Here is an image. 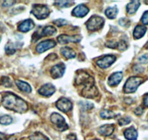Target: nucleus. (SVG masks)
Instances as JSON below:
<instances>
[{"label": "nucleus", "instance_id": "nucleus-31", "mask_svg": "<svg viewBox=\"0 0 148 140\" xmlns=\"http://www.w3.org/2000/svg\"><path fill=\"white\" fill-rule=\"evenodd\" d=\"M54 23L58 26H65L66 24H68V21H65V19H58L54 21Z\"/></svg>", "mask_w": 148, "mask_h": 140}, {"label": "nucleus", "instance_id": "nucleus-35", "mask_svg": "<svg viewBox=\"0 0 148 140\" xmlns=\"http://www.w3.org/2000/svg\"><path fill=\"white\" fill-rule=\"evenodd\" d=\"M15 3V2H11V1H5L3 3V6L4 7H10V6H12V5Z\"/></svg>", "mask_w": 148, "mask_h": 140}, {"label": "nucleus", "instance_id": "nucleus-20", "mask_svg": "<svg viewBox=\"0 0 148 140\" xmlns=\"http://www.w3.org/2000/svg\"><path fill=\"white\" fill-rule=\"evenodd\" d=\"M60 52L65 58H68V59L75 58L76 55V52L71 48H68V47H64V48H61Z\"/></svg>", "mask_w": 148, "mask_h": 140}, {"label": "nucleus", "instance_id": "nucleus-2", "mask_svg": "<svg viewBox=\"0 0 148 140\" xmlns=\"http://www.w3.org/2000/svg\"><path fill=\"white\" fill-rule=\"evenodd\" d=\"M76 83L79 85H83L84 88L82 90V95L86 98H95L98 94V91L95 86L94 80L90 75H87L86 72H82L76 76Z\"/></svg>", "mask_w": 148, "mask_h": 140}, {"label": "nucleus", "instance_id": "nucleus-22", "mask_svg": "<svg viewBox=\"0 0 148 140\" xmlns=\"http://www.w3.org/2000/svg\"><path fill=\"white\" fill-rule=\"evenodd\" d=\"M15 84L18 86V88L21 90V91L25 93H31V88L27 82H23V81L21 80H16L15 81Z\"/></svg>", "mask_w": 148, "mask_h": 140}, {"label": "nucleus", "instance_id": "nucleus-8", "mask_svg": "<svg viewBox=\"0 0 148 140\" xmlns=\"http://www.w3.org/2000/svg\"><path fill=\"white\" fill-rule=\"evenodd\" d=\"M56 45V42L52 40H48L42 41V42H39L38 45H37L36 51L39 53H44L45 51H48V50L51 49V48H54V47Z\"/></svg>", "mask_w": 148, "mask_h": 140}, {"label": "nucleus", "instance_id": "nucleus-3", "mask_svg": "<svg viewBox=\"0 0 148 140\" xmlns=\"http://www.w3.org/2000/svg\"><path fill=\"white\" fill-rule=\"evenodd\" d=\"M142 82L143 79L140 77H131L125 83L123 86V91L126 94H132L135 92Z\"/></svg>", "mask_w": 148, "mask_h": 140}, {"label": "nucleus", "instance_id": "nucleus-1", "mask_svg": "<svg viewBox=\"0 0 148 140\" xmlns=\"http://www.w3.org/2000/svg\"><path fill=\"white\" fill-rule=\"evenodd\" d=\"M2 103L5 108L14 112L22 113L28 110L27 103L12 93H6L2 97Z\"/></svg>", "mask_w": 148, "mask_h": 140}, {"label": "nucleus", "instance_id": "nucleus-38", "mask_svg": "<svg viewBox=\"0 0 148 140\" xmlns=\"http://www.w3.org/2000/svg\"><path fill=\"white\" fill-rule=\"evenodd\" d=\"M144 104L148 107V94H146L144 97Z\"/></svg>", "mask_w": 148, "mask_h": 140}, {"label": "nucleus", "instance_id": "nucleus-41", "mask_svg": "<svg viewBox=\"0 0 148 140\" xmlns=\"http://www.w3.org/2000/svg\"><path fill=\"white\" fill-rule=\"evenodd\" d=\"M93 140H99V139H93Z\"/></svg>", "mask_w": 148, "mask_h": 140}, {"label": "nucleus", "instance_id": "nucleus-14", "mask_svg": "<svg viewBox=\"0 0 148 140\" xmlns=\"http://www.w3.org/2000/svg\"><path fill=\"white\" fill-rule=\"evenodd\" d=\"M115 130V125L113 124H106V125H102L98 129V132L99 134L105 137H109L113 134Z\"/></svg>", "mask_w": 148, "mask_h": 140}, {"label": "nucleus", "instance_id": "nucleus-24", "mask_svg": "<svg viewBox=\"0 0 148 140\" xmlns=\"http://www.w3.org/2000/svg\"><path fill=\"white\" fill-rule=\"evenodd\" d=\"M118 12H119V10L116 7H110L107 8L105 10V15L110 19H113L116 17Z\"/></svg>", "mask_w": 148, "mask_h": 140}, {"label": "nucleus", "instance_id": "nucleus-7", "mask_svg": "<svg viewBox=\"0 0 148 140\" xmlns=\"http://www.w3.org/2000/svg\"><path fill=\"white\" fill-rule=\"evenodd\" d=\"M56 107L58 110L63 112H69L72 110L73 104L70 100L65 98H61L56 102Z\"/></svg>", "mask_w": 148, "mask_h": 140}, {"label": "nucleus", "instance_id": "nucleus-18", "mask_svg": "<svg viewBox=\"0 0 148 140\" xmlns=\"http://www.w3.org/2000/svg\"><path fill=\"white\" fill-rule=\"evenodd\" d=\"M147 31L146 27L144 26L138 25L135 27L134 30V37L135 39H140L142 37L145 35V34Z\"/></svg>", "mask_w": 148, "mask_h": 140}, {"label": "nucleus", "instance_id": "nucleus-26", "mask_svg": "<svg viewBox=\"0 0 148 140\" xmlns=\"http://www.w3.org/2000/svg\"><path fill=\"white\" fill-rule=\"evenodd\" d=\"M100 116L101 118H104V119H111L116 117V114L115 112H112L110 110H102L100 112Z\"/></svg>", "mask_w": 148, "mask_h": 140}, {"label": "nucleus", "instance_id": "nucleus-13", "mask_svg": "<svg viewBox=\"0 0 148 140\" xmlns=\"http://www.w3.org/2000/svg\"><path fill=\"white\" fill-rule=\"evenodd\" d=\"M89 12V8L84 5H79L73 10V15L78 18H83Z\"/></svg>", "mask_w": 148, "mask_h": 140}, {"label": "nucleus", "instance_id": "nucleus-36", "mask_svg": "<svg viewBox=\"0 0 148 140\" xmlns=\"http://www.w3.org/2000/svg\"><path fill=\"white\" fill-rule=\"evenodd\" d=\"M142 113H143V109H142V107H140L138 108H136V110H135V114H136V115H142Z\"/></svg>", "mask_w": 148, "mask_h": 140}, {"label": "nucleus", "instance_id": "nucleus-39", "mask_svg": "<svg viewBox=\"0 0 148 140\" xmlns=\"http://www.w3.org/2000/svg\"><path fill=\"white\" fill-rule=\"evenodd\" d=\"M146 47H147V49H148V42H147V43L146 44Z\"/></svg>", "mask_w": 148, "mask_h": 140}, {"label": "nucleus", "instance_id": "nucleus-28", "mask_svg": "<svg viewBox=\"0 0 148 140\" xmlns=\"http://www.w3.org/2000/svg\"><path fill=\"white\" fill-rule=\"evenodd\" d=\"M1 84L3 86L7 87V88H10V87L12 86V82L8 77H2V79H1Z\"/></svg>", "mask_w": 148, "mask_h": 140}, {"label": "nucleus", "instance_id": "nucleus-30", "mask_svg": "<svg viewBox=\"0 0 148 140\" xmlns=\"http://www.w3.org/2000/svg\"><path fill=\"white\" fill-rule=\"evenodd\" d=\"M0 140H16V138L14 136H8L0 132Z\"/></svg>", "mask_w": 148, "mask_h": 140}, {"label": "nucleus", "instance_id": "nucleus-12", "mask_svg": "<svg viewBox=\"0 0 148 140\" xmlns=\"http://www.w3.org/2000/svg\"><path fill=\"white\" fill-rule=\"evenodd\" d=\"M55 92V86L50 83H47L42 85V86L40 88V89L39 90V94L47 97L52 96Z\"/></svg>", "mask_w": 148, "mask_h": 140}, {"label": "nucleus", "instance_id": "nucleus-6", "mask_svg": "<svg viewBox=\"0 0 148 140\" xmlns=\"http://www.w3.org/2000/svg\"><path fill=\"white\" fill-rule=\"evenodd\" d=\"M49 9L45 5H35L33 7L31 13L38 19H45L49 15Z\"/></svg>", "mask_w": 148, "mask_h": 140}, {"label": "nucleus", "instance_id": "nucleus-5", "mask_svg": "<svg viewBox=\"0 0 148 140\" xmlns=\"http://www.w3.org/2000/svg\"><path fill=\"white\" fill-rule=\"evenodd\" d=\"M104 25V19L100 16L93 15L86 22V27L89 31H95L102 28Z\"/></svg>", "mask_w": 148, "mask_h": 140}, {"label": "nucleus", "instance_id": "nucleus-15", "mask_svg": "<svg viewBox=\"0 0 148 140\" xmlns=\"http://www.w3.org/2000/svg\"><path fill=\"white\" fill-rule=\"evenodd\" d=\"M123 79V74L121 72H116L111 75L108 79V85L110 86H116Z\"/></svg>", "mask_w": 148, "mask_h": 140}, {"label": "nucleus", "instance_id": "nucleus-17", "mask_svg": "<svg viewBox=\"0 0 148 140\" xmlns=\"http://www.w3.org/2000/svg\"><path fill=\"white\" fill-rule=\"evenodd\" d=\"M124 137L128 140H136L138 137V133L136 130L133 127L127 128L124 131Z\"/></svg>", "mask_w": 148, "mask_h": 140}, {"label": "nucleus", "instance_id": "nucleus-37", "mask_svg": "<svg viewBox=\"0 0 148 140\" xmlns=\"http://www.w3.org/2000/svg\"><path fill=\"white\" fill-rule=\"evenodd\" d=\"M67 140H77L76 139V135H74V134H71L67 137Z\"/></svg>", "mask_w": 148, "mask_h": 140}, {"label": "nucleus", "instance_id": "nucleus-40", "mask_svg": "<svg viewBox=\"0 0 148 140\" xmlns=\"http://www.w3.org/2000/svg\"><path fill=\"white\" fill-rule=\"evenodd\" d=\"M0 41H1V37H0Z\"/></svg>", "mask_w": 148, "mask_h": 140}, {"label": "nucleus", "instance_id": "nucleus-4", "mask_svg": "<svg viewBox=\"0 0 148 140\" xmlns=\"http://www.w3.org/2000/svg\"><path fill=\"white\" fill-rule=\"evenodd\" d=\"M51 122L54 125H55V128L60 131H66L68 128V124L65 122L64 118H62V115L60 114L54 112L51 115Z\"/></svg>", "mask_w": 148, "mask_h": 140}, {"label": "nucleus", "instance_id": "nucleus-21", "mask_svg": "<svg viewBox=\"0 0 148 140\" xmlns=\"http://www.w3.org/2000/svg\"><path fill=\"white\" fill-rule=\"evenodd\" d=\"M139 5H140V2L139 1H132L126 6V11L129 14L135 13L138 8H139Z\"/></svg>", "mask_w": 148, "mask_h": 140}, {"label": "nucleus", "instance_id": "nucleus-27", "mask_svg": "<svg viewBox=\"0 0 148 140\" xmlns=\"http://www.w3.org/2000/svg\"><path fill=\"white\" fill-rule=\"evenodd\" d=\"M12 122V118L9 115H3L0 117V124L2 125H10Z\"/></svg>", "mask_w": 148, "mask_h": 140}, {"label": "nucleus", "instance_id": "nucleus-10", "mask_svg": "<svg viewBox=\"0 0 148 140\" xmlns=\"http://www.w3.org/2000/svg\"><path fill=\"white\" fill-rule=\"evenodd\" d=\"M82 40L80 35H75V36H69L66 34H62L58 37V41L60 44H67L69 42H79Z\"/></svg>", "mask_w": 148, "mask_h": 140}, {"label": "nucleus", "instance_id": "nucleus-11", "mask_svg": "<svg viewBox=\"0 0 148 140\" xmlns=\"http://www.w3.org/2000/svg\"><path fill=\"white\" fill-rule=\"evenodd\" d=\"M65 69V66L63 64H59L57 65L54 66L52 69H51L50 73L51 75L53 78L56 79V78H60L64 75Z\"/></svg>", "mask_w": 148, "mask_h": 140}, {"label": "nucleus", "instance_id": "nucleus-16", "mask_svg": "<svg viewBox=\"0 0 148 140\" xmlns=\"http://www.w3.org/2000/svg\"><path fill=\"white\" fill-rule=\"evenodd\" d=\"M34 27V22L31 19H27L23 21L18 26V30L22 32H27Z\"/></svg>", "mask_w": 148, "mask_h": 140}, {"label": "nucleus", "instance_id": "nucleus-34", "mask_svg": "<svg viewBox=\"0 0 148 140\" xmlns=\"http://www.w3.org/2000/svg\"><path fill=\"white\" fill-rule=\"evenodd\" d=\"M142 22L145 25H147L148 24V11H146L145 13L143 14L142 18Z\"/></svg>", "mask_w": 148, "mask_h": 140}, {"label": "nucleus", "instance_id": "nucleus-23", "mask_svg": "<svg viewBox=\"0 0 148 140\" xmlns=\"http://www.w3.org/2000/svg\"><path fill=\"white\" fill-rule=\"evenodd\" d=\"M57 32V29L55 27L52 26H47L45 27L42 29V33H41V37H45V36H51L53 35L54 34ZM40 37V36H39Z\"/></svg>", "mask_w": 148, "mask_h": 140}, {"label": "nucleus", "instance_id": "nucleus-19", "mask_svg": "<svg viewBox=\"0 0 148 140\" xmlns=\"http://www.w3.org/2000/svg\"><path fill=\"white\" fill-rule=\"evenodd\" d=\"M22 45L21 43H13V42H8L5 47V51L8 55H12L15 53L18 48Z\"/></svg>", "mask_w": 148, "mask_h": 140}, {"label": "nucleus", "instance_id": "nucleus-29", "mask_svg": "<svg viewBox=\"0 0 148 140\" xmlns=\"http://www.w3.org/2000/svg\"><path fill=\"white\" fill-rule=\"evenodd\" d=\"M73 2H71V1H58L55 2V5H58L60 8H68V7L71 6Z\"/></svg>", "mask_w": 148, "mask_h": 140}, {"label": "nucleus", "instance_id": "nucleus-9", "mask_svg": "<svg viewBox=\"0 0 148 140\" xmlns=\"http://www.w3.org/2000/svg\"><path fill=\"white\" fill-rule=\"evenodd\" d=\"M116 61V57L113 55H107L99 58L97 61V64L102 69H106Z\"/></svg>", "mask_w": 148, "mask_h": 140}, {"label": "nucleus", "instance_id": "nucleus-33", "mask_svg": "<svg viewBox=\"0 0 148 140\" xmlns=\"http://www.w3.org/2000/svg\"><path fill=\"white\" fill-rule=\"evenodd\" d=\"M139 62L142 63V64H146V63H148V53L144 54V55H142V56L139 57Z\"/></svg>", "mask_w": 148, "mask_h": 140}, {"label": "nucleus", "instance_id": "nucleus-25", "mask_svg": "<svg viewBox=\"0 0 148 140\" xmlns=\"http://www.w3.org/2000/svg\"><path fill=\"white\" fill-rule=\"evenodd\" d=\"M29 139L30 140H49V139L46 136L39 132H36L34 134H31L30 136Z\"/></svg>", "mask_w": 148, "mask_h": 140}, {"label": "nucleus", "instance_id": "nucleus-32", "mask_svg": "<svg viewBox=\"0 0 148 140\" xmlns=\"http://www.w3.org/2000/svg\"><path fill=\"white\" fill-rule=\"evenodd\" d=\"M131 119L129 117H125V118H121V119L119 121V125H124L126 124H129L130 123Z\"/></svg>", "mask_w": 148, "mask_h": 140}]
</instances>
